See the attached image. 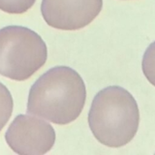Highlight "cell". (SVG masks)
I'll list each match as a JSON object with an SVG mask.
<instances>
[{
    "instance_id": "6da1fadb",
    "label": "cell",
    "mask_w": 155,
    "mask_h": 155,
    "mask_svg": "<svg viewBox=\"0 0 155 155\" xmlns=\"http://www.w3.org/2000/svg\"><path fill=\"white\" fill-rule=\"evenodd\" d=\"M85 100L86 88L81 75L71 67L55 66L31 86L26 113L64 125L79 117Z\"/></svg>"
},
{
    "instance_id": "7a4b0ae2",
    "label": "cell",
    "mask_w": 155,
    "mask_h": 155,
    "mask_svg": "<svg viewBox=\"0 0 155 155\" xmlns=\"http://www.w3.org/2000/svg\"><path fill=\"white\" fill-rule=\"evenodd\" d=\"M139 123L138 104L124 88L108 86L94 96L88 114V124L100 143L111 148L126 145L135 136Z\"/></svg>"
},
{
    "instance_id": "3957f363",
    "label": "cell",
    "mask_w": 155,
    "mask_h": 155,
    "mask_svg": "<svg viewBox=\"0 0 155 155\" xmlns=\"http://www.w3.org/2000/svg\"><path fill=\"white\" fill-rule=\"evenodd\" d=\"M47 60V46L42 37L25 26L0 29V74L15 81L30 78Z\"/></svg>"
},
{
    "instance_id": "277c9868",
    "label": "cell",
    "mask_w": 155,
    "mask_h": 155,
    "mask_svg": "<svg viewBox=\"0 0 155 155\" xmlns=\"http://www.w3.org/2000/svg\"><path fill=\"white\" fill-rule=\"evenodd\" d=\"M7 145L20 155H42L55 143V132L48 123L28 114H19L9 125L5 135Z\"/></svg>"
},
{
    "instance_id": "5b68a950",
    "label": "cell",
    "mask_w": 155,
    "mask_h": 155,
    "mask_svg": "<svg viewBox=\"0 0 155 155\" xmlns=\"http://www.w3.org/2000/svg\"><path fill=\"white\" fill-rule=\"evenodd\" d=\"M103 0H42L45 23L59 30L74 31L90 25L100 14Z\"/></svg>"
},
{
    "instance_id": "8992f818",
    "label": "cell",
    "mask_w": 155,
    "mask_h": 155,
    "mask_svg": "<svg viewBox=\"0 0 155 155\" xmlns=\"http://www.w3.org/2000/svg\"><path fill=\"white\" fill-rule=\"evenodd\" d=\"M14 108V101L11 93L0 83V132L10 119Z\"/></svg>"
},
{
    "instance_id": "52a82bcc",
    "label": "cell",
    "mask_w": 155,
    "mask_h": 155,
    "mask_svg": "<svg viewBox=\"0 0 155 155\" xmlns=\"http://www.w3.org/2000/svg\"><path fill=\"white\" fill-rule=\"evenodd\" d=\"M142 68L147 80L155 86V41L148 46L143 54Z\"/></svg>"
},
{
    "instance_id": "ba28073f",
    "label": "cell",
    "mask_w": 155,
    "mask_h": 155,
    "mask_svg": "<svg viewBox=\"0 0 155 155\" xmlns=\"http://www.w3.org/2000/svg\"><path fill=\"white\" fill-rule=\"evenodd\" d=\"M35 3V0H0V10L8 14H23Z\"/></svg>"
}]
</instances>
